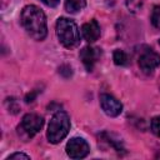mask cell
<instances>
[{
    "instance_id": "1",
    "label": "cell",
    "mask_w": 160,
    "mask_h": 160,
    "mask_svg": "<svg viewBox=\"0 0 160 160\" xmlns=\"http://www.w3.org/2000/svg\"><path fill=\"white\" fill-rule=\"evenodd\" d=\"M20 22L24 30L38 41L45 39L48 34L46 28V18L42 10L35 5H28L22 9L20 15Z\"/></svg>"
},
{
    "instance_id": "2",
    "label": "cell",
    "mask_w": 160,
    "mask_h": 160,
    "mask_svg": "<svg viewBox=\"0 0 160 160\" xmlns=\"http://www.w3.org/2000/svg\"><path fill=\"white\" fill-rule=\"evenodd\" d=\"M56 35L59 38V41L68 49H74L80 44V32L78 25L68 18L58 19Z\"/></svg>"
},
{
    "instance_id": "3",
    "label": "cell",
    "mask_w": 160,
    "mask_h": 160,
    "mask_svg": "<svg viewBox=\"0 0 160 160\" xmlns=\"http://www.w3.org/2000/svg\"><path fill=\"white\" fill-rule=\"evenodd\" d=\"M70 130V118L65 111H58L52 115L48 126V140L51 144L60 142Z\"/></svg>"
},
{
    "instance_id": "4",
    "label": "cell",
    "mask_w": 160,
    "mask_h": 160,
    "mask_svg": "<svg viewBox=\"0 0 160 160\" xmlns=\"http://www.w3.org/2000/svg\"><path fill=\"white\" fill-rule=\"evenodd\" d=\"M44 125V119L38 114H26L24 115L20 125H19V132L25 135L26 138H32L35 134H38Z\"/></svg>"
},
{
    "instance_id": "5",
    "label": "cell",
    "mask_w": 160,
    "mask_h": 160,
    "mask_svg": "<svg viewBox=\"0 0 160 160\" xmlns=\"http://www.w3.org/2000/svg\"><path fill=\"white\" fill-rule=\"evenodd\" d=\"M90 151L89 144L82 138H72L66 144V154L71 159H82Z\"/></svg>"
},
{
    "instance_id": "6",
    "label": "cell",
    "mask_w": 160,
    "mask_h": 160,
    "mask_svg": "<svg viewBox=\"0 0 160 160\" xmlns=\"http://www.w3.org/2000/svg\"><path fill=\"white\" fill-rule=\"evenodd\" d=\"M159 65H160V55L158 52H155L154 50L146 49L140 54V56H139V66L144 72L150 74Z\"/></svg>"
},
{
    "instance_id": "7",
    "label": "cell",
    "mask_w": 160,
    "mask_h": 160,
    "mask_svg": "<svg viewBox=\"0 0 160 160\" xmlns=\"http://www.w3.org/2000/svg\"><path fill=\"white\" fill-rule=\"evenodd\" d=\"M100 105H101V109L104 110V112L109 116H112V118L120 115L122 111L121 102L110 94H101L100 95Z\"/></svg>"
},
{
    "instance_id": "8",
    "label": "cell",
    "mask_w": 160,
    "mask_h": 160,
    "mask_svg": "<svg viewBox=\"0 0 160 160\" xmlns=\"http://www.w3.org/2000/svg\"><path fill=\"white\" fill-rule=\"evenodd\" d=\"M99 56H100V49H98V48L85 46L80 51V59L88 71H91L94 69V65L98 61Z\"/></svg>"
},
{
    "instance_id": "9",
    "label": "cell",
    "mask_w": 160,
    "mask_h": 160,
    "mask_svg": "<svg viewBox=\"0 0 160 160\" xmlns=\"http://www.w3.org/2000/svg\"><path fill=\"white\" fill-rule=\"evenodd\" d=\"M81 35L88 42H94L100 36V25L96 20H90L81 26Z\"/></svg>"
},
{
    "instance_id": "10",
    "label": "cell",
    "mask_w": 160,
    "mask_h": 160,
    "mask_svg": "<svg viewBox=\"0 0 160 160\" xmlns=\"http://www.w3.org/2000/svg\"><path fill=\"white\" fill-rule=\"evenodd\" d=\"M86 5V0H65V9L68 12H78Z\"/></svg>"
},
{
    "instance_id": "11",
    "label": "cell",
    "mask_w": 160,
    "mask_h": 160,
    "mask_svg": "<svg viewBox=\"0 0 160 160\" xmlns=\"http://www.w3.org/2000/svg\"><path fill=\"white\" fill-rule=\"evenodd\" d=\"M112 59H114V62L116 65H126L128 61H129V58H128L126 52L122 51V50H120V49H118V50L114 51Z\"/></svg>"
},
{
    "instance_id": "12",
    "label": "cell",
    "mask_w": 160,
    "mask_h": 160,
    "mask_svg": "<svg viewBox=\"0 0 160 160\" xmlns=\"http://www.w3.org/2000/svg\"><path fill=\"white\" fill-rule=\"evenodd\" d=\"M151 24L156 29H160V5H156L152 9V12H151Z\"/></svg>"
},
{
    "instance_id": "13",
    "label": "cell",
    "mask_w": 160,
    "mask_h": 160,
    "mask_svg": "<svg viewBox=\"0 0 160 160\" xmlns=\"http://www.w3.org/2000/svg\"><path fill=\"white\" fill-rule=\"evenodd\" d=\"M151 130L152 132L160 138V116H155L151 120Z\"/></svg>"
},
{
    "instance_id": "14",
    "label": "cell",
    "mask_w": 160,
    "mask_h": 160,
    "mask_svg": "<svg viewBox=\"0 0 160 160\" xmlns=\"http://www.w3.org/2000/svg\"><path fill=\"white\" fill-rule=\"evenodd\" d=\"M15 159H24V160H29L30 156L26 155V154H22V152H15V154H11L6 158V160H15Z\"/></svg>"
},
{
    "instance_id": "15",
    "label": "cell",
    "mask_w": 160,
    "mask_h": 160,
    "mask_svg": "<svg viewBox=\"0 0 160 160\" xmlns=\"http://www.w3.org/2000/svg\"><path fill=\"white\" fill-rule=\"evenodd\" d=\"M45 5H48V6H50V8H54V6H56L58 4H59V1L60 0H41Z\"/></svg>"
},
{
    "instance_id": "16",
    "label": "cell",
    "mask_w": 160,
    "mask_h": 160,
    "mask_svg": "<svg viewBox=\"0 0 160 160\" xmlns=\"http://www.w3.org/2000/svg\"><path fill=\"white\" fill-rule=\"evenodd\" d=\"M159 44H160V40H159Z\"/></svg>"
}]
</instances>
